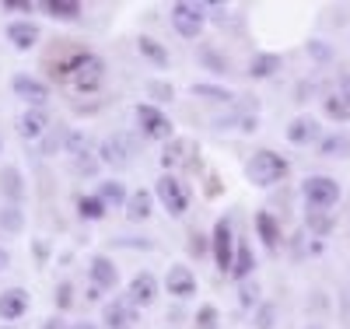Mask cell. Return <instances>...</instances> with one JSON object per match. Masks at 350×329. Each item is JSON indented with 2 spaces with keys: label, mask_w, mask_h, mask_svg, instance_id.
I'll list each match as a JSON object with an SVG mask.
<instances>
[{
  "label": "cell",
  "mask_w": 350,
  "mask_h": 329,
  "mask_svg": "<svg viewBox=\"0 0 350 329\" xmlns=\"http://www.w3.org/2000/svg\"><path fill=\"white\" fill-rule=\"evenodd\" d=\"M284 175H287V161L280 155H273V151H259L245 165V179L252 186H273V183H280Z\"/></svg>",
  "instance_id": "1"
},
{
  "label": "cell",
  "mask_w": 350,
  "mask_h": 329,
  "mask_svg": "<svg viewBox=\"0 0 350 329\" xmlns=\"http://www.w3.org/2000/svg\"><path fill=\"white\" fill-rule=\"evenodd\" d=\"M305 200H308L312 211H329V207H336V200H340L336 179H329V175H312V179H305Z\"/></svg>",
  "instance_id": "2"
},
{
  "label": "cell",
  "mask_w": 350,
  "mask_h": 329,
  "mask_svg": "<svg viewBox=\"0 0 350 329\" xmlns=\"http://www.w3.org/2000/svg\"><path fill=\"white\" fill-rule=\"evenodd\" d=\"M154 193H158V200L165 203V211H168L172 218H183V214H186V207H189V193H186V186L179 183V179L161 175Z\"/></svg>",
  "instance_id": "3"
},
{
  "label": "cell",
  "mask_w": 350,
  "mask_h": 329,
  "mask_svg": "<svg viewBox=\"0 0 350 329\" xmlns=\"http://www.w3.org/2000/svg\"><path fill=\"white\" fill-rule=\"evenodd\" d=\"M102 74H105L102 60H98V56H92V53H84V56L77 60V67H74L70 81H74V88H77V92H92V88H98Z\"/></svg>",
  "instance_id": "4"
},
{
  "label": "cell",
  "mask_w": 350,
  "mask_h": 329,
  "mask_svg": "<svg viewBox=\"0 0 350 329\" xmlns=\"http://www.w3.org/2000/svg\"><path fill=\"white\" fill-rule=\"evenodd\" d=\"M172 25H175V32H179V36L196 39L203 32V8H196V4H175L172 8Z\"/></svg>",
  "instance_id": "5"
},
{
  "label": "cell",
  "mask_w": 350,
  "mask_h": 329,
  "mask_svg": "<svg viewBox=\"0 0 350 329\" xmlns=\"http://www.w3.org/2000/svg\"><path fill=\"white\" fill-rule=\"evenodd\" d=\"M214 259L221 270L231 274V266H235V235H231V224L224 218L214 224Z\"/></svg>",
  "instance_id": "6"
},
{
  "label": "cell",
  "mask_w": 350,
  "mask_h": 329,
  "mask_svg": "<svg viewBox=\"0 0 350 329\" xmlns=\"http://www.w3.org/2000/svg\"><path fill=\"white\" fill-rule=\"evenodd\" d=\"M137 123L140 130L154 137V140H172V123H168V116L158 112L154 105H137Z\"/></svg>",
  "instance_id": "7"
},
{
  "label": "cell",
  "mask_w": 350,
  "mask_h": 329,
  "mask_svg": "<svg viewBox=\"0 0 350 329\" xmlns=\"http://www.w3.org/2000/svg\"><path fill=\"white\" fill-rule=\"evenodd\" d=\"M130 155H133V147H130V137L126 133H112L102 140V161L112 165V168H126L130 165Z\"/></svg>",
  "instance_id": "8"
},
{
  "label": "cell",
  "mask_w": 350,
  "mask_h": 329,
  "mask_svg": "<svg viewBox=\"0 0 350 329\" xmlns=\"http://www.w3.org/2000/svg\"><path fill=\"white\" fill-rule=\"evenodd\" d=\"M165 287H168V294H175V298H189V294H196V277H193L189 266H172Z\"/></svg>",
  "instance_id": "9"
},
{
  "label": "cell",
  "mask_w": 350,
  "mask_h": 329,
  "mask_svg": "<svg viewBox=\"0 0 350 329\" xmlns=\"http://www.w3.org/2000/svg\"><path fill=\"white\" fill-rule=\"evenodd\" d=\"M14 92H18V98H25L28 105H42L46 98H49V92H46V84L42 81H36V77H28V74H18L14 81Z\"/></svg>",
  "instance_id": "10"
},
{
  "label": "cell",
  "mask_w": 350,
  "mask_h": 329,
  "mask_svg": "<svg viewBox=\"0 0 350 329\" xmlns=\"http://www.w3.org/2000/svg\"><path fill=\"white\" fill-rule=\"evenodd\" d=\"M25 308H28V294H25L21 287H11V291L0 294V319L14 322V319L25 315Z\"/></svg>",
  "instance_id": "11"
},
{
  "label": "cell",
  "mask_w": 350,
  "mask_h": 329,
  "mask_svg": "<svg viewBox=\"0 0 350 329\" xmlns=\"http://www.w3.org/2000/svg\"><path fill=\"white\" fill-rule=\"evenodd\" d=\"M154 294H158V280L151 274H137L133 277V284H130V302L133 305H151Z\"/></svg>",
  "instance_id": "12"
},
{
  "label": "cell",
  "mask_w": 350,
  "mask_h": 329,
  "mask_svg": "<svg viewBox=\"0 0 350 329\" xmlns=\"http://www.w3.org/2000/svg\"><path fill=\"white\" fill-rule=\"evenodd\" d=\"M8 39H11L18 49H32V46L39 42V25H32V21H14V25L8 28Z\"/></svg>",
  "instance_id": "13"
},
{
  "label": "cell",
  "mask_w": 350,
  "mask_h": 329,
  "mask_svg": "<svg viewBox=\"0 0 350 329\" xmlns=\"http://www.w3.org/2000/svg\"><path fill=\"white\" fill-rule=\"evenodd\" d=\"M193 151H196V144H193V140H172V144L165 147V155H161V165H165V168L186 165Z\"/></svg>",
  "instance_id": "14"
},
{
  "label": "cell",
  "mask_w": 350,
  "mask_h": 329,
  "mask_svg": "<svg viewBox=\"0 0 350 329\" xmlns=\"http://www.w3.org/2000/svg\"><path fill=\"white\" fill-rule=\"evenodd\" d=\"M319 155L323 158H347L350 155V137L347 133H329L319 144Z\"/></svg>",
  "instance_id": "15"
},
{
  "label": "cell",
  "mask_w": 350,
  "mask_h": 329,
  "mask_svg": "<svg viewBox=\"0 0 350 329\" xmlns=\"http://www.w3.org/2000/svg\"><path fill=\"white\" fill-rule=\"evenodd\" d=\"M315 133H319V127H315V119H308V116H298L295 123L287 127V140L291 144H308Z\"/></svg>",
  "instance_id": "16"
},
{
  "label": "cell",
  "mask_w": 350,
  "mask_h": 329,
  "mask_svg": "<svg viewBox=\"0 0 350 329\" xmlns=\"http://www.w3.org/2000/svg\"><path fill=\"white\" fill-rule=\"evenodd\" d=\"M18 130H21V137L25 140H36L42 130H46V116L39 112V109H32V112H25L21 119H18Z\"/></svg>",
  "instance_id": "17"
},
{
  "label": "cell",
  "mask_w": 350,
  "mask_h": 329,
  "mask_svg": "<svg viewBox=\"0 0 350 329\" xmlns=\"http://www.w3.org/2000/svg\"><path fill=\"white\" fill-rule=\"evenodd\" d=\"M92 277H95L98 287H116V266H112V259L95 256L92 259Z\"/></svg>",
  "instance_id": "18"
},
{
  "label": "cell",
  "mask_w": 350,
  "mask_h": 329,
  "mask_svg": "<svg viewBox=\"0 0 350 329\" xmlns=\"http://www.w3.org/2000/svg\"><path fill=\"white\" fill-rule=\"evenodd\" d=\"M256 228H259V235H262V242H267V249H277V242H280V228H277V221L262 211V214H256Z\"/></svg>",
  "instance_id": "19"
},
{
  "label": "cell",
  "mask_w": 350,
  "mask_h": 329,
  "mask_svg": "<svg viewBox=\"0 0 350 329\" xmlns=\"http://www.w3.org/2000/svg\"><path fill=\"white\" fill-rule=\"evenodd\" d=\"M273 70H280V56L277 53H262V56H256L252 64H249V74L252 77H270Z\"/></svg>",
  "instance_id": "20"
},
{
  "label": "cell",
  "mask_w": 350,
  "mask_h": 329,
  "mask_svg": "<svg viewBox=\"0 0 350 329\" xmlns=\"http://www.w3.org/2000/svg\"><path fill=\"white\" fill-rule=\"evenodd\" d=\"M151 214V193H133L130 196V203H126V218L130 221H144V218H148Z\"/></svg>",
  "instance_id": "21"
},
{
  "label": "cell",
  "mask_w": 350,
  "mask_h": 329,
  "mask_svg": "<svg viewBox=\"0 0 350 329\" xmlns=\"http://www.w3.org/2000/svg\"><path fill=\"white\" fill-rule=\"evenodd\" d=\"M77 214H81L84 221H98V218L105 214V203H102L98 196H81V200H77Z\"/></svg>",
  "instance_id": "22"
},
{
  "label": "cell",
  "mask_w": 350,
  "mask_h": 329,
  "mask_svg": "<svg viewBox=\"0 0 350 329\" xmlns=\"http://www.w3.org/2000/svg\"><path fill=\"white\" fill-rule=\"evenodd\" d=\"M252 266H256L252 249L242 242V246H239V256H235V266H231V277H249V274H252Z\"/></svg>",
  "instance_id": "23"
},
{
  "label": "cell",
  "mask_w": 350,
  "mask_h": 329,
  "mask_svg": "<svg viewBox=\"0 0 350 329\" xmlns=\"http://www.w3.org/2000/svg\"><path fill=\"white\" fill-rule=\"evenodd\" d=\"M105 322H109V329H123L126 322H130V312H126V305L123 302H112V305H105Z\"/></svg>",
  "instance_id": "24"
},
{
  "label": "cell",
  "mask_w": 350,
  "mask_h": 329,
  "mask_svg": "<svg viewBox=\"0 0 350 329\" xmlns=\"http://www.w3.org/2000/svg\"><path fill=\"white\" fill-rule=\"evenodd\" d=\"M46 11L56 14V18H64V21H74L81 14V4H74V0H49Z\"/></svg>",
  "instance_id": "25"
},
{
  "label": "cell",
  "mask_w": 350,
  "mask_h": 329,
  "mask_svg": "<svg viewBox=\"0 0 350 329\" xmlns=\"http://www.w3.org/2000/svg\"><path fill=\"white\" fill-rule=\"evenodd\" d=\"M0 186H4V193L8 196H21L25 189H21V175H18V168H4V172H0Z\"/></svg>",
  "instance_id": "26"
},
{
  "label": "cell",
  "mask_w": 350,
  "mask_h": 329,
  "mask_svg": "<svg viewBox=\"0 0 350 329\" xmlns=\"http://www.w3.org/2000/svg\"><path fill=\"white\" fill-rule=\"evenodd\" d=\"M137 49H140L144 56H148V60H154L158 67H165V64H168V53H165L154 39H140V42H137Z\"/></svg>",
  "instance_id": "27"
},
{
  "label": "cell",
  "mask_w": 350,
  "mask_h": 329,
  "mask_svg": "<svg viewBox=\"0 0 350 329\" xmlns=\"http://www.w3.org/2000/svg\"><path fill=\"white\" fill-rule=\"evenodd\" d=\"M98 200H102L105 207H109V203L116 207V203H123V200H126V193H123V186H120V183H102V189H98Z\"/></svg>",
  "instance_id": "28"
},
{
  "label": "cell",
  "mask_w": 350,
  "mask_h": 329,
  "mask_svg": "<svg viewBox=\"0 0 350 329\" xmlns=\"http://www.w3.org/2000/svg\"><path fill=\"white\" fill-rule=\"evenodd\" d=\"M193 95L211 98V102H228V98H231V92H224V88H214V84H193Z\"/></svg>",
  "instance_id": "29"
},
{
  "label": "cell",
  "mask_w": 350,
  "mask_h": 329,
  "mask_svg": "<svg viewBox=\"0 0 350 329\" xmlns=\"http://www.w3.org/2000/svg\"><path fill=\"white\" fill-rule=\"evenodd\" d=\"M326 116H333V119H350V102H347L343 95L326 98Z\"/></svg>",
  "instance_id": "30"
},
{
  "label": "cell",
  "mask_w": 350,
  "mask_h": 329,
  "mask_svg": "<svg viewBox=\"0 0 350 329\" xmlns=\"http://www.w3.org/2000/svg\"><path fill=\"white\" fill-rule=\"evenodd\" d=\"M0 228H4V231H21V211H18V207L0 211Z\"/></svg>",
  "instance_id": "31"
},
{
  "label": "cell",
  "mask_w": 350,
  "mask_h": 329,
  "mask_svg": "<svg viewBox=\"0 0 350 329\" xmlns=\"http://www.w3.org/2000/svg\"><path fill=\"white\" fill-rule=\"evenodd\" d=\"M196 326H200V329H214V326H217V308H214V305H203L200 315H196Z\"/></svg>",
  "instance_id": "32"
},
{
  "label": "cell",
  "mask_w": 350,
  "mask_h": 329,
  "mask_svg": "<svg viewBox=\"0 0 350 329\" xmlns=\"http://www.w3.org/2000/svg\"><path fill=\"white\" fill-rule=\"evenodd\" d=\"M273 315H277L273 305H262L259 315H256V329H273Z\"/></svg>",
  "instance_id": "33"
},
{
  "label": "cell",
  "mask_w": 350,
  "mask_h": 329,
  "mask_svg": "<svg viewBox=\"0 0 350 329\" xmlns=\"http://www.w3.org/2000/svg\"><path fill=\"white\" fill-rule=\"evenodd\" d=\"M67 147H70L74 155H84V151H88V137H84V133H70V137H67Z\"/></svg>",
  "instance_id": "34"
},
{
  "label": "cell",
  "mask_w": 350,
  "mask_h": 329,
  "mask_svg": "<svg viewBox=\"0 0 350 329\" xmlns=\"http://www.w3.org/2000/svg\"><path fill=\"white\" fill-rule=\"evenodd\" d=\"M308 224H312L319 235H326V231H329V221L323 218V211H319V214H312V218H308Z\"/></svg>",
  "instance_id": "35"
},
{
  "label": "cell",
  "mask_w": 350,
  "mask_h": 329,
  "mask_svg": "<svg viewBox=\"0 0 350 329\" xmlns=\"http://www.w3.org/2000/svg\"><path fill=\"white\" fill-rule=\"evenodd\" d=\"M239 294H242V298H239V302H242V305L249 308V305L256 302V284H242V291H239Z\"/></svg>",
  "instance_id": "36"
},
{
  "label": "cell",
  "mask_w": 350,
  "mask_h": 329,
  "mask_svg": "<svg viewBox=\"0 0 350 329\" xmlns=\"http://www.w3.org/2000/svg\"><path fill=\"white\" fill-rule=\"evenodd\" d=\"M151 95H158V98H172L175 92H172V84H161V81H154V84H151Z\"/></svg>",
  "instance_id": "37"
},
{
  "label": "cell",
  "mask_w": 350,
  "mask_h": 329,
  "mask_svg": "<svg viewBox=\"0 0 350 329\" xmlns=\"http://www.w3.org/2000/svg\"><path fill=\"white\" fill-rule=\"evenodd\" d=\"M56 302H60V308H67L74 298H70V284H60V291H56Z\"/></svg>",
  "instance_id": "38"
},
{
  "label": "cell",
  "mask_w": 350,
  "mask_h": 329,
  "mask_svg": "<svg viewBox=\"0 0 350 329\" xmlns=\"http://www.w3.org/2000/svg\"><path fill=\"white\" fill-rule=\"evenodd\" d=\"M203 60H207V64H211V67H217V70H224V67H228V64H224V60H221V56H214L211 49H203Z\"/></svg>",
  "instance_id": "39"
},
{
  "label": "cell",
  "mask_w": 350,
  "mask_h": 329,
  "mask_svg": "<svg viewBox=\"0 0 350 329\" xmlns=\"http://www.w3.org/2000/svg\"><path fill=\"white\" fill-rule=\"evenodd\" d=\"M308 49H312V53H315L319 60H326V56H329V49H326L323 42H308Z\"/></svg>",
  "instance_id": "40"
},
{
  "label": "cell",
  "mask_w": 350,
  "mask_h": 329,
  "mask_svg": "<svg viewBox=\"0 0 350 329\" xmlns=\"http://www.w3.org/2000/svg\"><path fill=\"white\" fill-rule=\"evenodd\" d=\"M189 249H193L196 256H200L203 249H207V242H203V235H193V242H189Z\"/></svg>",
  "instance_id": "41"
},
{
  "label": "cell",
  "mask_w": 350,
  "mask_h": 329,
  "mask_svg": "<svg viewBox=\"0 0 350 329\" xmlns=\"http://www.w3.org/2000/svg\"><path fill=\"white\" fill-rule=\"evenodd\" d=\"M340 95L350 102V74H343V81H340Z\"/></svg>",
  "instance_id": "42"
},
{
  "label": "cell",
  "mask_w": 350,
  "mask_h": 329,
  "mask_svg": "<svg viewBox=\"0 0 350 329\" xmlns=\"http://www.w3.org/2000/svg\"><path fill=\"white\" fill-rule=\"evenodd\" d=\"M4 8H8V11H28V8H32V4H14V0H8Z\"/></svg>",
  "instance_id": "43"
},
{
  "label": "cell",
  "mask_w": 350,
  "mask_h": 329,
  "mask_svg": "<svg viewBox=\"0 0 350 329\" xmlns=\"http://www.w3.org/2000/svg\"><path fill=\"white\" fill-rule=\"evenodd\" d=\"M8 263H11V256H8L4 249H0V270H8Z\"/></svg>",
  "instance_id": "44"
},
{
  "label": "cell",
  "mask_w": 350,
  "mask_h": 329,
  "mask_svg": "<svg viewBox=\"0 0 350 329\" xmlns=\"http://www.w3.org/2000/svg\"><path fill=\"white\" fill-rule=\"evenodd\" d=\"M46 329H64V326H60V322H56V319H49V322H46Z\"/></svg>",
  "instance_id": "45"
},
{
  "label": "cell",
  "mask_w": 350,
  "mask_h": 329,
  "mask_svg": "<svg viewBox=\"0 0 350 329\" xmlns=\"http://www.w3.org/2000/svg\"><path fill=\"white\" fill-rule=\"evenodd\" d=\"M74 329H95V326H92V322H77Z\"/></svg>",
  "instance_id": "46"
}]
</instances>
